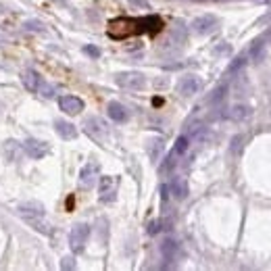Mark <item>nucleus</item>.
Instances as JSON below:
<instances>
[{"mask_svg":"<svg viewBox=\"0 0 271 271\" xmlns=\"http://www.w3.org/2000/svg\"><path fill=\"white\" fill-rule=\"evenodd\" d=\"M40 92H42V96H46V98H53L54 96V88L53 86H48V84H42V88H38Z\"/></svg>","mask_w":271,"mask_h":271,"instance_id":"nucleus-18","label":"nucleus"},{"mask_svg":"<svg viewBox=\"0 0 271 271\" xmlns=\"http://www.w3.org/2000/svg\"><path fill=\"white\" fill-rule=\"evenodd\" d=\"M86 53H88V54H92V56H98V54H100L98 50H96V48H92V46H88V48H86Z\"/></svg>","mask_w":271,"mask_h":271,"instance_id":"nucleus-20","label":"nucleus"},{"mask_svg":"<svg viewBox=\"0 0 271 271\" xmlns=\"http://www.w3.org/2000/svg\"><path fill=\"white\" fill-rule=\"evenodd\" d=\"M115 194H117V177H100V200L103 203H111L115 200Z\"/></svg>","mask_w":271,"mask_h":271,"instance_id":"nucleus-4","label":"nucleus"},{"mask_svg":"<svg viewBox=\"0 0 271 271\" xmlns=\"http://www.w3.org/2000/svg\"><path fill=\"white\" fill-rule=\"evenodd\" d=\"M161 250H163L165 259H171V257H173V250H175V242H173V240H167V242L163 244V248H161Z\"/></svg>","mask_w":271,"mask_h":271,"instance_id":"nucleus-17","label":"nucleus"},{"mask_svg":"<svg viewBox=\"0 0 271 271\" xmlns=\"http://www.w3.org/2000/svg\"><path fill=\"white\" fill-rule=\"evenodd\" d=\"M71 261H73V259H63V265H61V267H63V269H73L75 265L71 263Z\"/></svg>","mask_w":271,"mask_h":271,"instance_id":"nucleus-19","label":"nucleus"},{"mask_svg":"<svg viewBox=\"0 0 271 271\" xmlns=\"http://www.w3.org/2000/svg\"><path fill=\"white\" fill-rule=\"evenodd\" d=\"M96 177H98V165L96 163H88L82 169V173H79V184H82V188H92L94 182H96Z\"/></svg>","mask_w":271,"mask_h":271,"instance_id":"nucleus-7","label":"nucleus"},{"mask_svg":"<svg viewBox=\"0 0 271 271\" xmlns=\"http://www.w3.org/2000/svg\"><path fill=\"white\" fill-rule=\"evenodd\" d=\"M21 148L25 150V155H29L32 159H42L48 155V144L40 142V140H34V138H27Z\"/></svg>","mask_w":271,"mask_h":271,"instance_id":"nucleus-6","label":"nucleus"},{"mask_svg":"<svg viewBox=\"0 0 271 271\" xmlns=\"http://www.w3.org/2000/svg\"><path fill=\"white\" fill-rule=\"evenodd\" d=\"M19 213H21L25 219L29 217H44V207L40 203H25L19 207Z\"/></svg>","mask_w":271,"mask_h":271,"instance_id":"nucleus-11","label":"nucleus"},{"mask_svg":"<svg viewBox=\"0 0 271 271\" xmlns=\"http://www.w3.org/2000/svg\"><path fill=\"white\" fill-rule=\"evenodd\" d=\"M186 148H188V138H186V136L177 138L175 148H173V155H184V153H186Z\"/></svg>","mask_w":271,"mask_h":271,"instance_id":"nucleus-16","label":"nucleus"},{"mask_svg":"<svg viewBox=\"0 0 271 271\" xmlns=\"http://www.w3.org/2000/svg\"><path fill=\"white\" fill-rule=\"evenodd\" d=\"M107 111H108V117H111L113 121H117V123H123V121H127V117H129L127 108H125L121 103H108Z\"/></svg>","mask_w":271,"mask_h":271,"instance_id":"nucleus-9","label":"nucleus"},{"mask_svg":"<svg viewBox=\"0 0 271 271\" xmlns=\"http://www.w3.org/2000/svg\"><path fill=\"white\" fill-rule=\"evenodd\" d=\"M153 105H155V107H161V105H163V98H155Z\"/></svg>","mask_w":271,"mask_h":271,"instance_id":"nucleus-21","label":"nucleus"},{"mask_svg":"<svg viewBox=\"0 0 271 271\" xmlns=\"http://www.w3.org/2000/svg\"><path fill=\"white\" fill-rule=\"evenodd\" d=\"M115 82L121 86V88H127V90H140L144 88L146 79L142 73H136V71H129V73H119L115 77Z\"/></svg>","mask_w":271,"mask_h":271,"instance_id":"nucleus-3","label":"nucleus"},{"mask_svg":"<svg viewBox=\"0 0 271 271\" xmlns=\"http://www.w3.org/2000/svg\"><path fill=\"white\" fill-rule=\"evenodd\" d=\"M54 129H56V134L65 138V140H73L77 136V129L73 123H69V121H63V119H58V121L54 123Z\"/></svg>","mask_w":271,"mask_h":271,"instance_id":"nucleus-10","label":"nucleus"},{"mask_svg":"<svg viewBox=\"0 0 271 271\" xmlns=\"http://www.w3.org/2000/svg\"><path fill=\"white\" fill-rule=\"evenodd\" d=\"M86 134L88 136H92V138H100V134H105V123L100 121V119H88L86 121Z\"/></svg>","mask_w":271,"mask_h":271,"instance_id":"nucleus-13","label":"nucleus"},{"mask_svg":"<svg viewBox=\"0 0 271 271\" xmlns=\"http://www.w3.org/2000/svg\"><path fill=\"white\" fill-rule=\"evenodd\" d=\"M198 88H200V82L196 77H184L182 82H179V94H184V96H192L198 92Z\"/></svg>","mask_w":271,"mask_h":271,"instance_id":"nucleus-12","label":"nucleus"},{"mask_svg":"<svg viewBox=\"0 0 271 271\" xmlns=\"http://www.w3.org/2000/svg\"><path fill=\"white\" fill-rule=\"evenodd\" d=\"M58 107H61V111H65L67 115H77L84 111V100L77 98V96H61L58 98Z\"/></svg>","mask_w":271,"mask_h":271,"instance_id":"nucleus-5","label":"nucleus"},{"mask_svg":"<svg viewBox=\"0 0 271 271\" xmlns=\"http://www.w3.org/2000/svg\"><path fill=\"white\" fill-rule=\"evenodd\" d=\"M165 21L159 15H146V17H117L111 19L107 25V36L113 40H125L132 36H157L163 32Z\"/></svg>","mask_w":271,"mask_h":271,"instance_id":"nucleus-1","label":"nucleus"},{"mask_svg":"<svg viewBox=\"0 0 271 271\" xmlns=\"http://www.w3.org/2000/svg\"><path fill=\"white\" fill-rule=\"evenodd\" d=\"M88 238H90V227H88L86 223H79V225H75V227L71 229V236H69V244H71L73 253H79V250L86 246Z\"/></svg>","mask_w":271,"mask_h":271,"instance_id":"nucleus-2","label":"nucleus"},{"mask_svg":"<svg viewBox=\"0 0 271 271\" xmlns=\"http://www.w3.org/2000/svg\"><path fill=\"white\" fill-rule=\"evenodd\" d=\"M217 25V21H215V17H200V19H196V21L192 23V27L196 29L198 34H207V32H211Z\"/></svg>","mask_w":271,"mask_h":271,"instance_id":"nucleus-14","label":"nucleus"},{"mask_svg":"<svg viewBox=\"0 0 271 271\" xmlns=\"http://www.w3.org/2000/svg\"><path fill=\"white\" fill-rule=\"evenodd\" d=\"M169 190H171L173 196L179 198V200L188 196V186H186V182H184L182 177H175L173 182H171V186H169Z\"/></svg>","mask_w":271,"mask_h":271,"instance_id":"nucleus-15","label":"nucleus"},{"mask_svg":"<svg viewBox=\"0 0 271 271\" xmlns=\"http://www.w3.org/2000/svg\"><path fill=\"white\" fill-rule=\"evenodd\" d=\"M21 82H23L25 90H29V92H38L42 77H40L38 71H34V69H25V71L21 73Z\"/></svg>","mask_w":271,"mask_h":271,"instance_id":"nucleus-8","label":"nucleus"}]
</instances>
